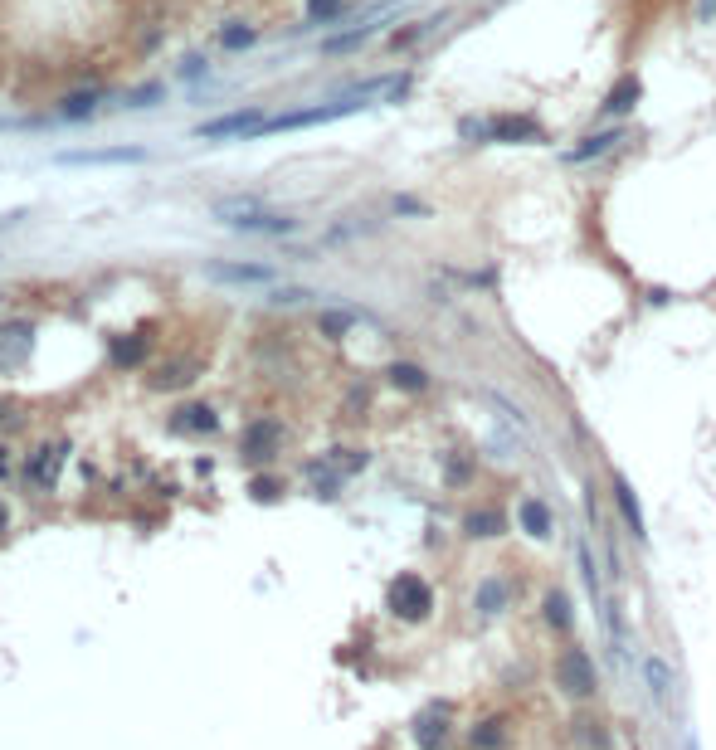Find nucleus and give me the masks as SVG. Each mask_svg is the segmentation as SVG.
Returning <instances> with one entry per match:
<instances>
[{"mask_svg": "<svg viewBox=\"0 0 716 750\" xmlns=\"http://www.w3.org/2000/svg\"><path fill=\"white\" fill-rule=\"evenodd\" d=\"M541 619H546L551 634L570 638V629H575V604H570V595L561 590V585H551V590L541 595Z\"/></svg>", "mask_w": 716, "mask_h": 750, "instance_id": "dca6fc26", "label": "nucleus"}, {"mask_svg": "<svg viewBox=\"0 0 716 750\" xmlns=\"http://www.w3.org/2000/svg\"><path fill=\"white\" fill-rule=\"evenodd\" d=\"M512 736H517V726H512V716L507 712H488L478 716L473 726H468V750H507L512 746Z\"/></svg>", "mask_w": 716, "mask_h": 750, "instance_id": "6e6552de", "label": "nucleus"}, {"mask_svg": "<svg viewBox=\"0 0 716 750\" xmlns=\"http://www.w3.org/2000/svg\"><path fill=\"white\" fill-rule=\"evenodd\" d=\"M210 273L225 278V283H273L268 263H210Z\"/></svg>", "mask_w": 716, "mask_h": 750, "instance_id": "b1692460", "label": "nucleus"}, {"mask_svg": "<svg viewBox=\"0 0 716 750\" xmlns=\"http://www.w3.org/2000/svg\"><path fill=\"white\" fill-rule=\"evenodd\" d=\"M517 531H527L531 541H551L556 536V512H551V502L546 497H517Z\"/></svg>", "mask_w": 716, "mask_h": 750, "instance_id": "9d476101", "label": "nucleus"}, {"mask_svg": "<svg viewBox=\"0 0 716 750\" xmlns=\"http://www.w3.org/2000/svg\"><path fill=\"white\" fill-rule=\"evenodd\" d=\"M220 220L234 229H249V234H298L293 215H268L259 205H220Z\"/></svg>", "mask_w": 716, "mask_h": 750, "instance_id": "423d86ee", "label": "nucleus"}, {"mask_svg": "<svg viewBox=\"0 0 716 750\" xmlns=\"http://www.w3.org/2000/svg\"><path fill=\"white\" fill-rule=\"evenodd\" d=\"M171 424H176V429H186V434H215V429H220V419H215L210 405H181Z\"/></svg>", "mask_w": 716, "mask_h": 750, "instance_id": "a878e982", "label": "nucleus"}, {"mask_svg": "<svg viewBox=\"0 0 716 750\" xmlns=\"http://www.w3.org/2000/svg\"><path fill=\"white\" fill-rule=\"evenodd\" d=\"M385 380H390L400 395H429V385H434L419 361H390V366H385Z\"/></svg>", "mask_w": 716, "mask_h": 750, "instance_id": "a211bd4d", "label": "nucleus"}, {"mask_svg": "<svg viewBox=\"0 0 716 750\" xmlns=\"http://www.w3.org/2000/svg\"><path fill=\"white\" fill-rule=\"evenodd\" d=\"M570 736H575L580 750H614V731H609V721L600 712H580L570 721Z\"/></svg>", "mask_w": 716, "mask_h": 750, "instance_id": "2eb2a0df", "label": "nucleus"}, {"mask_svg": "<svg viewBox=\"0 0 716 750\" xmlns=\"http://www.w3.org/2000/svg\"><path fill=\"white\" fill-rule=\"evenodd\" d=\"M643 103V78L639 74H619L614 83H609V93H604L600 103V117H609V122H619V117H634Z\"/></svg>", "mask_w": 716, "mask_h": 750, "instance_id": "1a4fd4ad", "label": "nucleus"}, {"mask_svg": "<svg viewBox=\"0 0 716 750\" xmlns=\"http://www.w3.org/2000/svg\"><path fill=\"white\" fill-rule=\"evenodd\" d=\"M380 30H385V20H380V25H356V30H346V35H332L327 44H322V49H327V54H351V49L371 44Z\"/></svg>", "mask_w": 716, "mask_h": 750, "instance_id": "cd10ccee", "label": "nucleus"}, {"mask_svg": "<svg viewBox=\"0 0 716 750\" xmlns=\"http://www.w3.org/2000/svg\"><path fill=\"white\" fill-rule=\"evenodd\" d=\"M147 346H151L147 332H137V337H113L108 341V361H113L117 371H132V366L147 361Z\"/></svg>", "mask_w": 716, "mask_h": 750, "instance_id": "6ab92c4d", "label": "nucleus"}, {"mask_svg": "<svg viewBox=\"0 0 716 750\" xmlns=\"http://www.w3.org/2000/svg\"><path fill=\"white\" fill-rule=\"evenodd\" d=\"M351 322H356V312H322V317H317V332L327 341H341L351 332Z\"/></svg>", "mask_w": 716, "mask_h": 750, "instance_id": "2f4dec72", "label": "nucleus"}, {"mask_svg": "<svg viewBox=\"0 0 716 750\" xmlns=\"http://www.w3.org/2000/svg\"><path fill=\"white\" fill-rule=\"evenodd\" d=\"M473 478H478V458L473 453H463V449L444 453V483L449 488H468Z\"/></svg>", "mask_w": 716, "mask_h": 750, "instance_id": "bb28decb", "label": "nucleus"}, {"mask_svg": "<svg viewBox=\"0 0 716 750\" xmlns=\"http://www.w3.org/2000/svg\"><path fill=\"white\" fill-rule=\"evenodd\" d=\"M507 526H512L507 507H497V502H478V507H468V512H463L458 531H463V541H497V536H507Z\"/></svg>", "mask_w": 716, "mask_h": 750, "instance_id": "0eeeda50", "label": "nucleus"}, {"mask_svg": "<svg viewBox=\"0 0 716 750\" xmlns=\"http://www.w3.org/2000/svg\"><path fill=\"white\" fill-rule=\"evenodd\" d=\"M98 103H103V88H69V93L59 98V117L83 122V117L98 113Z\"/></svg>", "mask_w": 716, "mask_h": 750, "instance_id": "4be33fe9", "label": "nucleus"}, {"mask_svg": "<svg viewBox=\"0 0 716 750\" xmlns=\"http://www.w3.org/2000/svg\"><path fill=\"white\" fill-rule=\"evenodd\" d=\"M181 74H190V78H200V74H205V64H200V59H186V64H181Z\"/></svg>", "mask_w": 716, "mask_h": 750, "instance_id": "4c0bfd02", "label": "nucleus"}, {"mask_svg": "<svg viewBox=\"0 0 716 750\" xmlns=\"http://www.w3.org/2000/svg\"><path fill=\"white\" fill-rule=\"evenodd\" d=\"M449 15H453V10H439V15H424V20H410L405 30H395V35H390V49H395V54H400V49H415L419 39H429V35H434V30H439V25H444Z\"/></svg>", "mask_w": 716, "mask_h": 750, "instance_id": "412c9836", "label": "nucleus"}, {"mask_svg": "<svg viewBox=\"0 0 716 750\" xmlns=\"http://www.w3.org/2000/svg\"><path fill=\"white\" fill-rule=\"evenodd\" d=\"M385 604H390L395 619L424 624V619L434 614V585H429L419 570H400V575L390 580V590H385Z\"/></svg>", "mask_w": 716, "mask_h": 750, "instance_id": "f03ea898", "label": "nucleus"}, {"mask_svg": "<svg viewBox=\"0 0 716 750\" xmlns=\"http://www.w3.org/2000/svg\"><path fill=\"white\" fill-rule=\"evenodd\" d=\"M259 39V30H249V25H229V30H220V44L225 49H249Z\"/></svg>", "mask_w": 716, "mask_h": 750, "instance_id": "72a5a7b5", "label": "nucleus"}, {"mask_svg": "<svg viewBox=\"0 0 716 750\" xmlns=\"http://www.w3.org/2000/svg\"><path fill=\"white\" fill-rule=\"evenodd\" d=\"M458 142H468V147H492L488 142V117H458Z\"/></svg>", "mask_w": 716, "mask_h": 750, "instance_id": "7c9ffc66", "label": "nucleus"}, {"mask_svg": "<svg viewBox=\"0 0 716 750\" xmlns=\"http://www.w3.org/2000/svg\"><path fill=\"white\" fill-rule=\"evenodd\" d=\"M302 15H307V30H312V25H332V20L346 15V0H307Z\"/></svg>", "mask_w": 716, "mask_h": 750, "instance_id": "c85d7f7f", "label": "nucleus"}, {"mask_svg": "<svg viewBox=\"0 0 716 750\" xmlns=\"http://www.w3.org/2000/svg\"><path fill=\"white\" fill-rule=\"evenodd\" d=\"M64 161H74V166H108V161H122V166H132V161H147V151H142V147H113V151H74V156H64Z\"/></svg>", "mask_w": 716, "mask_h": 750, "instance_id": "393cba45", "label": "nucleus"}, {"mask_svg": "<svg viewBox=\"0 0 716 750\" xmlns=\"http://www.w3.org/2000/svg\"><path fill=\"white\" fill-rule=\"evenodd\" d=\"M25 351H30V327H0V371H10V366H20L25 361Z\"/></svg>", "mask_w": 716, "mask_h": 750, "instance_id": "5701e85b", "label": "nucleus"}, {"mask_svg": "<svg viewBox=\"0 0 716 750\" xmlns=\"http://www.w3.org/2000/svg\"><path fill=\"white\" fill-rule=\"evenodd\" d=\"M278 449H283V424H278L273 414H259V419H249V424H244L239 453H244L249 463H273Z\"/></svg>", "mask_w": 716, "mask_h": 750, "instance_id": "39448f33", "label": "nucleus"}, {"mask_svg": "<svg viewBox=\"0 0 716 750\" xmlns=\"http://www.w3.org/2000/svg\"><path fill=\"white\" fill-rule=\"evenodd\" d=\"M156 98H161V83H147V88L132 93V108H147V103H156Z\"/></svg>", "mask_w": 716, "mask_h": 750, "instance_id": "e433bc0d", "label": "nucleus"}, {"mask_svg": "<svg viewBox=\"0 0 716 750\" xmlns=\"http://www.w3.org/2000/svg\"><path fill=\"white\" fill-rule=\"evenodd\" d=\"M254 497H259V502H278V497H283V483H278V478H254Z\"/></svg>", "mask_w": 716, "mask_h": 750, "instance_id": "f704fd0d", "label": "nucleus"}, {"mask_svg": "<svg viewBox=\"0 0 716 750\" xmlns=\"http://www.w3.org/2000/svg\"><path fill=\"white\" fill-rule=\"evenodd\" d=\"M488 142L492 147H546V127L531 113H492Z\"/></svg>", "mask_w": 716, "mask_h": 750, "instance_id": "7ed1b4c3", "label": "nucleus"}, {"mask_svg": "<svg viewBox=\"0 0 716 750\" xmlns=\"http://www.w3.org/2000/svg\"><path fill=\"white\" fill-rule=\"evenodd\" d=\"M327 458H332V468H337L341 478H346V473H361V468H371V453H366V449H332Z\"/></svg>", "mask_w": 716, "mask_h": 750, "instance_id": "c756f323", "label": "nucleus"}, {"mask_svg": "<svg viewBox=\"0 0 716 750\" xmlns=\"http://www.w3.org/2000/svg\"><path fill=\"white\" fill-rule=\"evenodd\" d=\"M264 122H268L264 108H244V113H229V117L205 122V127H200V137H254Z\"/></svg>", "mask_w": 716, "mask_h": 750, "instance_id": "4468645a", "label": "nucleus"}, {"mask_svg": "<svg viewBox=\"0 0 716 750\" xmlns=\"http://www.w3.org/2000/svg\"><path fill=\"white\" fill-rule=\"evenodd\" d=\"M190 380H195V366H166V371L156 375V380H151V390H176V385H190Z\"/></svg>", "mask_w": 716, "mask_h": 750, "instance_id": "473e14b6", "label": "nucleus"}, {"mask_svg": "<svg viewBox=\"0 0 716 750\" xmlns=\"http://www.w3.org/2000/svg\"><path fill=\"white\" fill-rule=\"evenodd\" d=\"M415 746L419 750H449V741H453V721H449V707H424V712L415 716Z\"/></svg>", "mask_w": 716, "mask_h": 750, "instance_id": "9b49d317", "label": "nucleus"}, {"mask_svg": "<svg viewBox=\"0 0 716 750\" xmlns=\"http://www.w3.org/2000/svg\"><path fill=\"white\" fill-rule=\"evenodd\" d=\"M395 215H429V205H419L410 195H395Z\"/></svg>", "mask_w": 716, "mask_h": 750, "instance_id": "c9c22d12", "label": "nucleus"}, {"mask_svg": "<svg viewBox=\"0 0 716 750\" xmlns=\"http://www.w3.org/2000/svg\"><path fill=\"white\" fill-rule=\"evenodd\" d=\"M687 750H697V741H692V736H687Z\"/></svg>", "mask_w": 716, "mask_h": 750, "instance_id": "58836bf2", "label": "nucleus"}, {"mask_svg": "<svg viewBox=\"0 0 716 750\" xmlns=\"http://www.w3.org/2000/svg\"><path fill=\"white\" fill-rule=\"evenodd\" d=\"M551 687L566 697V702H595L600 697V668H595V653L585 643L566 638L556 653H551Z\"/></svg>", "mask_w": 716, "mask_h": 750, "instance_id": "f257e3e1", "label": "nucleus"}, {"mask_svg": "<svg viewBox=\"0 0 716 750\" xmlns=\"http://www.w3.org/2000/svg\"><path fill=\"white\" fill-rule=\"evenodd\" d=\"M609 492H614V507H619V517L629 526V536H634V541H648V526H643V507H639V497H634V483H629L624 473H614V478H609Z\"/></svg>", "mask_w": 716, "mask_h": 750, "instance_id": "ddd939ff", "label": "nucleus"}, {"mask_svg": "<svg viewBox=\"0 0 716 750\" xmlns=\"http://www.w3.org/2000/svg\"><path fill=\"white\" fill-rule=\"evenodd\" d=\"M629 132L619 127V122H609V127H595V132H585L575 147H566V161L570 166H585V161H600V156H609V151L619 147Z\"/></svg>", "mask_w": 716, "mask_h": 750, "instance_id": "f8f14e48", "label": "nucleus"}, {"mask_svg": "<svg viewBox=\"0 0 716 750\" xmlns=\"http://www.w3.org/2000/svg\"><path fill=\"white\" fill-rule=\"evenodd\" d=\"M69 458V449L59 444V449H35L25 458V483H35V488H54V473H59V463Z\"/></svg>", "mask_w": 716, "mask_h": 750, "instance_id": "f3484780", "label": "nucleus"}, {"mask_svg": "<svg viewBox=\"0 0 716 750\" xmlns=\"http://www.w3.org/2000/svg\"><path fill=\"white\" fill-rule=\"evenodd\" d=\"M517 600V580L507 575V570H488V575H478V585H473V614L478 619H502L507 609Z\"/></svg>", "mask_w": 716, "mask_h": 750, "instance_id": "20e7f679", "label": "nucleus"}, {"mask_svg": "<svg viewBox=\"0 0 716 750\" xmlns=\"http://www.w3.org/2000/svg\"><path fill=\"white\" fill-rule=\"evenodd\" d=\"M643 682H648L653 702H658V707H668V697H673V668H668V658L648 653V658H643Z\"/></svg>", "mask_w": 716, "mask_h": 750, "instance_id": "aec40b11", "label": "nucleus"}]
</instances>
